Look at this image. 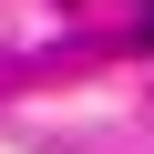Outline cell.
<instances>
[{"label": "cell", "mask_w": 154, "mask_h": 154, "mask_svg": "<svg viewBox=\"0 0 154 154\" xmlns=\"http://www.w3.org/2000/svg\"><path fill=\"white\" fill-rule=\"evenodd\" d=\"M144 41H154V0H144Z\"/></svg>", "instance_id": "1"}]
</instances>
